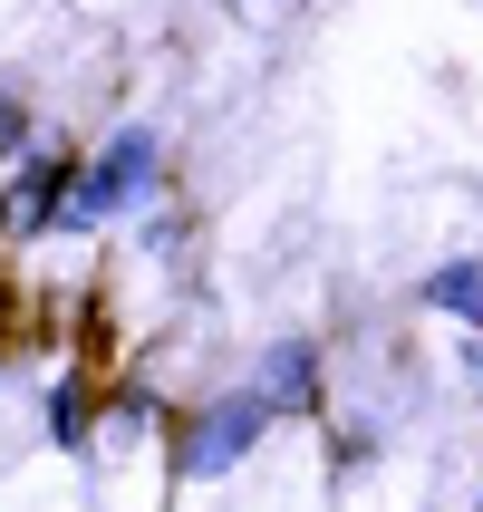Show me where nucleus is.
<instances>
[{
    "instance_id": "nucleus-1",
    "label": "nucleus",
    "mask_w": 483,
    "mask_h": 512,
    "mask_svg": "<svg viewBox=\"0 0 483 512\" xmlns=\"http://www.w3.org/2000/svg\"><path fill=\"white\" fill-rule=\"evenodd\" d=\"M155 174H165V145H155V126H126V136H107V155H97V165L68 174L58 223H68V232H97V223H116V213H136V203L155 194Z\"/></svg>"
},
{
    "instance_id": "nucleus-2",
    "label": "nucleus",
    "mask_w": 483,
    "mask_h": 512,
    "mask_svg": "<svg viewBox=\"0 0 483 512\" xmlns=\"http://www.w3.org/2000/svg\"><path fill=\"white\" fill-rule=\"evenodd\" d=\"M261 435H271V406H261V387H232V397H213L184 426V445H174V484H213V474H232V464L252 455Z\"/></svg>"
},
{
    "instance_id": "nucleus-3",
    "label": "nucleus",
    "mask_w": 483,
    "mask_h": 512,
    "mask_svg": "<svg viewBox=\"0 0 483 512\" xmlns=\"http://www.w3.org/2000/svg\"><path fill=\"white\" fill-rule=\"evenodd\" d=\"M68 155H20V184H10V194H0V232H49L58 223V203H68Z\"/></svg>"
},
{
    "instance_id": "nucleus-4",
    "label": "nucleus",
    "mask_w": 483,
    "mask_h": 512,
    "mask_svg": "<svg viewBox=\"0 0 483 512\" xmlns=\"http://www.w3.org/2000/svg\"><path fill=\"white\" fill-rule=\"evenodd\" d=\"M261 406H271V416H310L319 406V348L310 339H271L261 348Z\"/></svg>"
},
{
    "instance_id": "nucleus-5",
    "label": "nucleus",
    "mask_w": 483,
    "mask_h": 512,
    "mask_svg": "<svg viewBox=\"0 0 483 512\" xmlns=\"http://www.w3.org/2000/svg\"><path fill=\"white\" fill-rule=\"evenodd\" d=\"M416 300L445 319H464V329H483V261H435L426 281H416Z\"/></svg>"
},
{
    "instance_id": "nucleus-6",
    "label": "nucleus",
    "mask_w": 483,
    "mask_h": 512,
    "mask_svg": "<svg viewBox=\"0 0 483 512\" xmlns=\"http://www.w3.org/2000/svg\"><path fill=\"white\" fill-rule=\"evenodd\" d=\"M39 416H49L58 455H87V387H78V377H49V397H39Z\"/></svg>"
},
{
    "instance_id": "nucleus-7",
    "label": "nucleus",
    "mask_w": 483,
    "mask_h": 512,
    "mask_svg": "<svg viewBox=\"0 0 483 512\" xmlns=\"http://www.w3.org/2000/svg\"><path fill=\"white\" fill-rule=\"evenodd\" d=\"M10 155H29V107H20V87H0V165Z\"/></svg>"
}]
</instances>
